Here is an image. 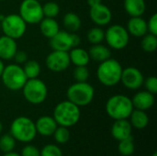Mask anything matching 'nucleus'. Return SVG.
Here are the masks:
<instances>
[{"mask_svg": "<svg viewBox=\"0 0 157 156\" xmlns=\"http://www.w3.org/2000/svg\"><path fill=\"white\" fill-rule=\"evenodd\" d=\"M122 70V65L118 60L109 58L99 63L97 69V77L101 85L108 87L115 86L121 82Z\"/></svg>", "mask_w": 157, "mask_h": 156, "instance_id": "1", "label": "nucleus"}, {"mask_svg": "<svg viewBox=\"0 0 157 156\" xmlns=\"http://www.w3.org/2000/svg\"><path fill=\"white\" fill-rule=\"evenodd\" d=\"M52 117L58 126L70 128L79 121L81 117L80 108L69 100H63L55 106Z\"/></svg>", "mask_w": 157, "mask_h": 156, "instance_id": "2", "label": "nucleus"}, {"mask_svg": "<svg viewBox=\"0 0 157 156\" xmlns=\"http://www.w3.org/2000/svg\"><path fill=\"white\" fill-rule=\"evenodd\" d=\"M106 112L114 120H127L134 109L132 98L125 95H114L110 97L105 106Z\"/></svg>", "mask_w": 157, "mask_h": 156, "instance_id": "3", "label": "nucleus"}, {"mask_svg": "<svg viewBox=\"0 0 157 156\" xmlns=\"http://www.w3.org/2000/svg\"><path fill=\"white\" fill-rule=\"evenodd\" d=\"M10 134L17 142L29 143L37 135L35 122L25 116L16 118L10 125Z\"/></svg>", "mask_w": 157, "mask_h": 156, "instance_id": "4", "label": "nucleus"}, {"mask_svg": "<svg viewBox=\"0 0 157 156\" xmlns=\"http://www.w3.org/2000/svg\"><path fill=\"white\" fill-rule=\"evenodd\" d=\"M94 97L95 88L87 82H75L71 85L66 91L67 100L79 108L88 106L93 101Z\"/></svg>", "mask_w": 157, "mask_h": 156, "instance_id": "5", "label": "nucleus"}, {"mask_svg": "<svg viewBox=\"0 0 157 156\" xmlns=\"http://www.w3.org/2000/svg\"><path fill=\"white\" fill-rule=\"evenodd\" d=\"M0 78L6 88L10 91L21 90L28 80L22 66L17 63L5 65Z\"/></svg>", "mask_w": 157, "mask_h": 156, "instance_id": "6", "label": "nucleus"}, {"mask_svg": "<svg viewBox=\"0 0 157 156\" xmlns=\"http://www.w3.org/2000/svg\"><path fill=\"white\" fill-rule=\"evenodd\" d=\"M21 90L26 101L32 105L43 103L48 97V87L40 78L28 79Z\"/></svg>", "mask_w": 157, "mask_h": 156, "instance_id": "7", "label": "nucleus"}, {"mask_svg": "<svg viewBox=\"0 0 157 156\" xmlns=\"http://www.w3.org/2000/svg\"><path fill=\"white\" fill-rule=\"evenodd\" d=\"M105 40L109 48L120 51L128 46L130 42V34L125 27L119 24H113L105 31Z\"/></svg>", "mask_w": 157, "mask_h": 156, "instance_id": "8", "label": "nucleus"}, {"mask_svg": "<svg viewBox=\"0 0 157 156\" xmlns=\"http://www.w3.org/2000/svg\"><path fill=\"white\" fill-rule=\"evenodd\" d=\"M0 23L4 35L16 40L23 37V35L26 33L27 23L18 14H9L5 16Z\"/></svg>", "mask_w": 157, "mask_h": 156, "instance_id": "9", "label": "nucleus"}, {"mask_svg": "<svg viewBox=\"0 0 157 156\" xmlns=\"http://www.w3.org/2000/svg\"><path fill=\"white\" fill-rule=\"evenodd\" d=\"M23 20L29 25L39 24L44 17L42 5L38 0H23L19 6V14Z\"/></svg>", "mask_w": 157, "mask_h": 156, "instance_id": "10", "label": "nucleus"}, {"mask_svg": "<svg viewBox=\"0 0 157 156\" xmlns=\"http://www.w3.org/2000/svg\"><path fill=\"white\" fill-rule=\"evenodd\" d=\"M80 42L81 39L79 35L67 30H59L56 35L50 39L51 48L54 51H69L71 49L77 47Z\"/></svg>", "mask_w": 157, "mask_h": 156, "instance_id": "11", "label": "nucleus"}, {"mask_svg": "<svg viewBox=\"0 0 157 156\" xmlns=\"http://www.w3.org/2000/svg\"><path fill=\"white\" fill-rule=\"evenodd\" d=\"M45 64L47 68L53 73H61L67 70L71 64L68 51L52 50V51L47 55Z\"/></svg>", "mask_w": 157, "mask_h": 156, "instance_id": "12", "label": "nucleus"}, {"mask_svg": "<svg viewBox=\"0 0 157 156\" xmlns=\"http://www.w3.org/2000/svg\"><path fill=\"white\" fill-rule=\"evenodd\" d=\"M144 76L136 67L129 66L122 70L121 82L130 90H138L144 86Z\"/></svg>", "mask_w": 157, "mask_h": 156, "instance_id": "13", "label": "nucleus"}, {"mask_svg": "<svg viewBox=\"0 0 157 156\" xmlns=\"http://www.w3.org/2000/svg\"><path fill=\"white\" fill-rule=\"evenodd\" d=\"M89 17L97 26L104 27L111 22L112 13L109 6L100 3L90 7Z\"/></svg>", "mask_w": 157, "mask_h": 156, "instance_id": "14", "label": "nucleus"}, {"mask_svg": "<svg viewBox=\"0 0 157 156\" xmlns=\"http://www.w3.org/2000/svg\"><path fill=\"white\" fill-rule=\"evenodd\" d=\"M155 95L148 92L147 90H143L137 92L132 98L133 108L140 110H148L150 109L155 102Z\"/></svg>", "mask_w": 157, "mask_h": 156, "instance_id": "15", "label": "nucleus"}, {"mask_svg": "<svg viewBox=\"0 0 157 156\" xmlns=\"http://www.w3.org/2000/svg\"><path fill=\"white\" fill-rule=\"evenodd\" d=\"M110 132L111 136L115 140L120 142L132 136V126L131 125L128 119L114 120V123L111 126Z\"/></svg>", "mask_w": 157, "mask_h": 156, "instance_id": "16", "label": "nucleus"}, {"mask_svg": "<svg viewBox=\"0 0 157 156\" xmlns=\"http://www.w3.org/2000/svg\"><path fill=\"white\" fill-rule=\"evenodd\" d=\"M35 127L37 134L44 137L52 136L56 128L58 127L57 122L52 116H41L35 121Z\"/></svg>", "mask_w": 157, "mask_h": 156, "instance_id": "17", "label": "nucleus"}, {"mask_svg": "<svg viewBox=\"0 0 157 156\" xmlns=\"http://www.w3.org/2000/svg\"><path fill=\"white\" fill-rule=\"evenodd\" d=\"M126 29L130 35L136 38H142L148 33L147 22L142 17H131L127 22Z\"/></svg>", "mask_w": 157, "mask_h": 156, "instance_id": "18", "label": "nucleus"}, {"mask_svg": "<svg viewBox=\"0 0 157 156\" xmlns=\"http://www.w3.org/2000/svg\"><path fill=\"white\" fill-rule=\"evenodd\" d=\"M17 51L16 40L3 35L0 37V59L2 61L12 60Z\"/></svg>", "mask_w": 157, "mask_h": 156, "instance_id": "19", "label": "nucleus"}, {"mask_svg": "<svg viewBox=\"0 0 157 156\" xmlns=\"http://www.w3.org/2000/svg\"><path fill=\"white\" fill-rule=\"evenodd\" d=\"M68 53L70 62L75 66H87L90 62V56L88 51L78 46L71 49Z\"/></svg>", "mask_w": 157, "mask_h": 156, "instance_id": "20", "label": "nucleus"}, {"mask_svg": "<svg viewBox=\"0 0 157 156\" xmlns=\"http://www.w3.org/2000/svg\"><path fill=\"white\" fill-rule=\"evenodd\" d=\"M123 6L130 17H142L146 10L144 0H124Z\"/></svg>", "mask_w": 157, "mask_h": 156, "instance_id": "21", "label": "nucleus"}, {"mask_svg": "<svg viewBox=\"0 0 157 156\" xmlns=\"http://www.w3.org/2000/svg\"><path fill=\"white\" fill-rule=\"evenodd\" d=\"M90 56V60L98 63H102L109 58H111V51L109 47L99 44H94L87 51Z\"/></svg>", "mask_w": 157, "mask_h": 156, "instance_id": "22", "label": "nucleus"}, {"mask_svg": "<svg viewBox=\"0 0 157 156\" xmlns=\"http://www.w3.org/2000/svg\"><path fill=\"white\" fill-rule=\"evenodd\" d=\"M40 30L41 34L48 39H52L60 30V26L55 18L43 17L40 21Z\"/></svg>", "mask_w": 157, "mask_h": 156, "instance_id": "23", "label": "nucleus"}, {"mask_svg": "<svg viewBox=\"0 0 157 156\" xmlns=\"http://www.w3.org/2000/svg\"><path fill=\"white\" fill-rule=\"evenodd\" d=\"M129 119H130L129 121L132 126V128H135L137 130L145 129L149 123V117L144 110L134 108L131 113Z\"/></svg>", "mask_w": 157, "mask_h": 156, "instance_id": "24", "label": "nucleus"}, {"mask_svg": "<svg viewBox=\"0 0 157 156\" xmlns=\"http://www.w3.org/2000/svg\"><path fill=\"white\" fill-rule=\"evenodd\" d=\"M63 23L65 29L69 32H76L80 29L82 26V21L80 17L74 12H68L63 16Z\"/></svg>", "mask_w": 157, "mask_h": 156, "instance_id": "25", "label": "nucleus"}, {"mask_svg": "<svg viewBox=\"0 0 157 156\" xmlns=\"http://www.w3.org/2000/svg\"><path fill=\"white\" fill-rule=\"evenodd\" d=\"M22 68L28 79L38 78L41 71L40 65L36 60H28L23 63Z\"/></svg>", "mask_w": 157, "mask_h": 156, "instance_id": "26", "label": "nucleus"}, {"mask_svg": "<svg viewBox=\"0 0 157 156\" xmlns=\"http://www.w3.org/2000/svg\"><path fill=\"white\" fill-rule=\"evenodd\" d=\"M135 151L134 139L132 136L121 140L118 144V152L122 156H131Z\"/></svg>", "mask_w": 157, "mask_h": 156, "instance_id": "27", "label": "nucleus"}, {"mask_svg": "<svg viewBox=\"0 0 157 156\" xmlns=\"http://www.w3.org/2000/svg\"><path fill=\"white\" fill-rule=\"evenodd\" d=\"M86 38L91 44H99L105 40V30L101 27H94L87 31Z\"/></svg>", "mask_w": 157, "mask_h": 156, "instance_id": "28", "label": "nucleus"}, {"mask_svg": "<svg viewBox=\"0 0 157 156\" xmlns=\"http://www.w3.org/2000/svg\"><path fill=\"white\" fill-rule=\"evenodd\" d=\"M141 47L146 52H155L157 49V35L146 33L142 37Z\"/></svg>", "mask_w": 157, "mask_h": 156, "instance_id": "29", "label": "nucleus"}, {"mask_svg": "<svg viewBox=\"0 0 157 156\" xmlns=\"http://www.w3.org/2000/svg\"><path fill=\"white\" fill-rule=\"evenodd\" d=\"M16 142L17 141L10 133L4 134L0 137V151L4 154L14 151L16 147Z\"/></svg>", "mask_w": 157, "mask_h": 156, "instance_id": "30", "label": "nucleus"}, {"mask_svg": "<svg viewBox=\"0 0 157 156\" xmlns=\"http://www.w3.org/2000/svg\"><path fill=\"white\" fill-rule=\"evenodd\" d=\"M55 142L59 144H64L70 140V131L67 127L63 126H58L55 130V131L52 134Z\"/></svg>", "mask_w": 157, "mask_h": 156, "instance_id": "31", "label": "nucleus"}, {"mask_svg": "<svg viewBox=\"0 0 157 156\" xmlns=\"http://www.w3.org/2000/svg\"><path fill=\"white\" fill-rule=\"evenodd\" d=\"M42 12L44 17H52L55 18L60 13V6L57 3L49 1L42 5Z\"/></svg>", "mask_w": 157, "mask_h": 156, "instance_id": "32", "label": "nucleus"}, {"mask_svg": "<svg viewBox=\"0 0 157 156\" xmlns=\"http://www.w3.org/2000/svg\"><path fill=\"white\" fill-rule=\"evenodd\" d=\"M90 73L86 66H75L73 71V76L75 82H87Z\"/></svg>", "mask_w": 157, "mask_h": 156, "instance_id": "33", "label": "nucleus"}, {"mask_svg": "<svg viewBox=\"0 0 157 156\" xmlns=\"http://www.w3.org/2000/svg\"><path fill=\"white\" fill-rule=\"evenodd\" d=\"M40 156H63V152L55 144H47L40 150Z\"/></svg>", "mask_w": 157, "mask_h": 156, "instance_id": "34", "label": "nucleus"}, {"mask_svg": "<svg viewBox=\"0 0 157 156\" xmlns=\"http://www.w3.org/2000/svg\"><path fill=\"white\" fill-rule=\"evenodd\" d=\"M144 86L146 90L154 95L157 93V78L155 76H149L144 81Z\"/></svg>", "mask_w": 157, "mask_h": 156, "instance_id": "35", "label": "nucleus"}, {"mask_svg": "<svg viewBox=\"0 0 157 156\" xmlns=\"http://www.w3.org/2000/svg\"><path fill=\"white\" fill-rule=\"evenodd\" d=\"M21 156H40V151L34 145L28 144L21 150Z\"/></svg>", "mask_w": 157, "mask_h": 156, "instance_id": "36", "label": "nucleus"}, {"mask_svg": "<svg viewBox=\"0 0 157 156\" xmlns=\"http://www.w3.org/2000/svg\"><path fill=\"white\" fill-rule=\"evenodd\" d=\"M147 22V29L148 32L154 35H157V14L155 13L153 14L149 20L146 21Z\"/></svg>", "mask_w": 157, "mask_h": 156, "instance_id": "37", "label": "nucleus"}, {"mask_svg": "<svg viewBox=\"0 0 157 156\" xmlns=\"http://www.w3.org/2000/svg\"><path fill=\"white\" fill-rule=\"evenodd\" d=\"M13 59H14V61H15V63H17V64L20 65V64L25 63L29 60V57H28V54H27L26 51L17 50V52L15 53Z\"/></svg>", "mask_w": 157, "mask_h": 156, "instance_id": "38", "label": "nucleus"}, {"mask_svg": "<svg viewBox=\"0 0 157 156\" xmlns=\"http://www.w3.org/2000/svg\"><path fill=\"white\" fill-rule=\"evenodd\" d=\"M86 2H87V5L89 6V7L94 6H96V5H98V4L102 3L101 0H86Z\"/></svg>", "mask_w": 157, "mask_h": 156, "instance_id": "39", "label": "nucleus"}, {"mask_svg": "<svg viewBox=\"0 0 157 156\" xmlns=\"http://www.w3.org/2000/svg\"><path fill=\"white\" fill-rule=\"evenodd\" d=\"M3 156H21L19 154H17V153H15V152H9V153H6V154H4V155Z\"/></svg>", "mask_w": 157, "mask_h": 156, "instance_id": "40", "label": "nucleus"}, {"mask_svg": "<svg viewBox=\"0 0 157 156\" xmlns=\"http://www.w3.org/2000/svg\"><path fill=\"white\" fill-rule=\"evenodd\" d=\"M4 68H5V63H4V61H2V60L0 59V77H1V75H2V73H3V70H4Z\"/></svg>", "mask_w": 157, "mask_h": 156, "instance_id": "41", "label": "nucleus"}, {"mask_svg": "<svg viewBox=\"0 0 157 156\" xmlns=\"http://www.w3.org/2000/svg\"><path fill=\"white\" fill-rule=\"evenodd\" d=\"M2 131H3V124H2V122L0 121V133L2 132Z\"/></svg>", "mask_w": 157, "mask_h": 156, "instance_id": "42", "label": "nucleus"}, {"mask_svg": "<svg viewBox=\"0 0 157 156\" xmlns=\"http://www.w3.org/2000/svg\"><path fill=\"white\" fill-rule=\"evenodd\" d=\"M152 156H157V153H156V152H155V153L153 154V155H152Z\"/></svg>", "mask_w": 157, "mask_h": 156, "instance_id": "43", "label": "nucleus"}, {"mask_svg": "<svg viewBox=\"0 0 157 156\" xmlns=\"http://www.w3.org/2000/svg\"><path fill=\"white\" fill-rule=\"evenodd\" d=\"M38 1H40H40H45V0H38Z\"/></svg>", "mask_w": 157, "mask_h": 156, "instance_id": "44", "label": "nucleus"}, {"mask_svg": "<svg viewBox=\"0 0 157 156\" xmlns=\"http://www.w3.org/2000/svg\"><path fill=\"white\" fill-rule=\"evenodd\" d=\"M0 30H1V23H0Z\"/></svg>", "mask_w": 157, "mask_h": 156, "instance_id": "45", "label": "nucleus"}, {"mask_svg": "<svg viewBox=\"0 0 157 156\" xmlns=\"http://www.w3.org/2000/svg\"><path fill=\"white\" fill-rule=\"evenodd\" d=\"M0 1H6V0H0Z\"/></svg>", "mask_w": 157, "mask_h": 156, "instance_id": "46", "label": "nucleus"}]
</instances>
